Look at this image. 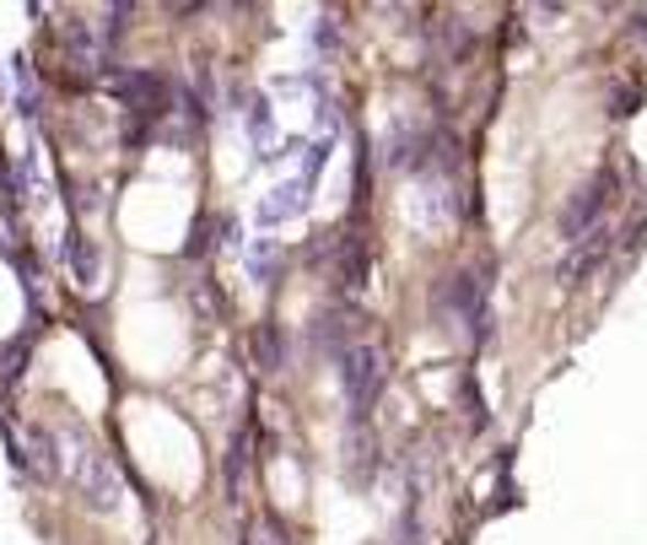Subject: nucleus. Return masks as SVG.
I'll list each match as a JSON object with an SVG mask.
<instances>
[{"mask_svg":"<svg viewBox=\"0 0 647 545\" xmlns=\"http://www.w3.org/2000/svg\"><path fill=\"white\" fill-rule=\"evenodd\" d=\"M324 157H329L324 146H308V168H297L292 179H281V184H275V190H270V195L259 201V211H254V222H259V227H281L286 216H297L303 205L314 201V184H319Z\"/></svg>","mask_w":647,"mask_h":545,"instance_id":"nucleus-2","label":"nucleus"},{"mask_svg":"<svg viewBox=\"0 0 647 545\" xmlns=\"http://www.w3.org/2000/svg\"><path fill=\"white\" fill-rule=\"evenodd\" d=\"M254 351H259V362H264V373H275V367H281V330L264 325L254 336Z\"/></svg>","mask_w":647,"mask_h":545,"instance_id":"nucleus-6","label":"nucleus"},{"mask_svg":"<svg viewBox=\"0 0 647 545\" xmlns=\"http://www.w3.org/2000/svg\"><path fill=\"white\" fill-rule=\"evenodd\" d=\"M55 459H60V480L81 502H92L98 513H114V508H120L125 480L114 470V459H109L81 427H55Z\"/></svg>","mask_w":647,"mask_h":545,"instance_id":"nucleus-1","label":"nucleus"},{"mask_svg":"<svg viewBox=\"0 0 647 545\" xmlns=\"http://www.w3.org/2000/svg\"><path fill=\"white\" fill-rule=\"evenodd\" d=\"M249 275H254V286H275V275H281V249H275V238H254V249H249Z\"/></svg>","mask_w":647,"mask_h":545,"instance_id":"nucleus-5","label":"nucleus"},{"mask_svg":"<svg viewBox=\"0 0 647 545\" xmlns=\"http://www.w3.org/2000/svg\"><path fill=\"white\" fill-rule=\"evenodd\" d=\"M70 260H76L81 286H87V281H98V249H92V243H76V254H70Z\"/></svg>","mask_w":647,"mask_h":545,"instance_id":"nucleus-7","label":"nucleus"},{"mask_svg":"<svg viewBox=\"0 0 647 545\" xmlns=\"http://www.w3.org/2000/svg\"><path fill=\"white\" fill-rule=\"evenodd\" d=\"M243 125H249V146H254V157L275 162V157H281V125H275V109H270V98H249V109H243Z\"/></svg>","mask_w":647,"mask_h":545,"instance_id":"nucleus-4","label":"nucleus"},{"mask_svg":"<svg viewBox=\"0 0 647 545\" xmlns=\"http://www.w3.org/2000/svg\"><path fill=\"white\" fill-rule=\"evenodd\" d=\"M378 384H384V356H378V345H351V351L340 356V389H345V406L362 416V410L373 406Z\"/></svg>","mask_w":647,"mask_h":545,"instance_id":"nucleus-3","label":"nucleus"},{"mask_svg":"<svg viewBox=\"0 0 647 545\" xmlns=\"http://www.w3.org/2000/svg\"><path fill=\"white\" fill-rule=\"evenodd\" d=\"M249 545H292V541H286V530H281L275 519H264V524H254V535H249Z\"/></svg>","mask_w":647,"mask_h":545,"instance_id":"nucleus-8","label":"nucleus"}]
</instances>
